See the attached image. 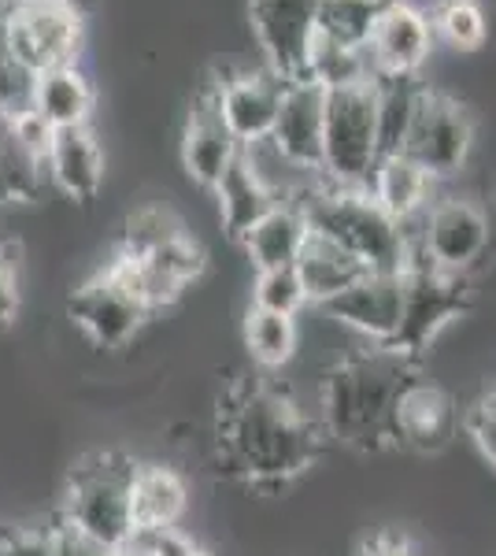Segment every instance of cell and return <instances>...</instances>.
I'll list each match as a JSON object with an SVG mask.
<instances>
[{"label": "cell", "mask_w": 496, "mask_h": 556, "mask_svg": "<svg viewBox=\"0 0 496 556\" xmlns=\"http://www.w3.org/2000/svg\"><path fill=\"white\" fill-rule=\"evenodd\" d=\"M327 445L319 416L270 379H233L219 401V471L252 490H285Z\"/></svg>", "instance_id": "6da1fadb"}, {"label": "cell", "mask_w": 496, "mask_h": 556, "mask_svg": "<svg viewBox=\"0 0 496 556\" xmlns=\"http://www.w3.org/2000/svg\"><path fill=\"white\" fill-rule=\"evenodd\" d=\"M419 375V364L382 345L348 353L319 382V424L327 438L356 453L396 450V401Z\"/></svg>", "instance_id": "7a4b0ae2"}, {"label": "cell", "mask_w": 496, "mask_h": 556, "mask_svg": "<svg viewBox=\"0 0 496 556\" xmlns=\"http://www.w3.org/2000/svg\"><path fill=\"white\" fill-rule=\"evenodd\" d=\"M301 204L315 235L352 253L367 271H404L408 227H400L367 190H338L319 178Z\"/></svg>", "instance_id": "3957f363"}, {"label": "cell", "mask_w": 496, "mask_h": 556, "mask_svg": "<svg viewBox=\"0 0 496 556\" xmlns=\"http://www.w3.org/2000/svg\"><path fill=\"white\" fill-rule=\"evenodd\" d=\"M133 475L138 464L123 453H93L71 471L60 523L104 549L119 553L138 534L133 523Z\"/></svg>", "instance_id": "277c9868"}, {"label": "cell", "mask_w": 496, "mask_h": 556, "mask_svg": "<svg viewBox=\"0 0 496 556\" xmlns=\"http://www.w3.org/2000/svg\"><path fill=\"white\" fill-rule=\"evenodd\" d=\"M474 290L471 275H453L422 253L411 241L408 230V260H404V312L400 327L382 349H390L393 356L408 364H419L427 356V349L445 334L448 327L471 312Z\"/></svg>", "instance_id": "5b68a950"}, {"label": "cell", "mask_w": 496, "mask_h": 556, "mask_svg": "<svg viewBox=\"0 0 496 556\" xmlns=\"http://www.w3.org/2000/svg\"><path fill=\"white\" fill-rule=\"evenodd\" d=\"M0 41L30 78L67 64H82V0H8L0 12Z\"/></svg>", "instance_id": "8992f818"}, {"label": "cell", "mask_w": 496, "mask_h": 556, "mask_svg": "<svg viewBox=\"0 0 496 556\" xmlns=\"http://www.w3.org/2000/svg\"><path fill=\"white\" fill-rule=\"evenodd\" d=\"M382 146H378L374 83L327 93V138H322L319 178L338 190H367Z\"/></svg>", "instance_id": "52a82bcc"}, {"label": "cell", "mask_w": 496, "mask_h": 556, "mask_svg": "<svg viewBox=\"0 0 496 556\" xmlns=\"http://www.w3.org/2000/svg\"><path fill=\"white\" fill-rule=\"evenodd\" d=\"M411 230V241L422 249L441 271L471 275L474 264H482L493 241V215L471 197H434Z\"/></svg>", "instance_id": "ba28073f"}, {"label": "cell", "mask_w": 496, "mask_h": 556, "mask_svg": "<svg viewBox=\"0 0 496 556\" xmlns=\"http://www.w3.org/2000/svg\"><path fill=\"white\" fill-rule=\"evenodd\" d=\"M474 149V119L456 97L441 89H422L419 115L408 134L404 152L422 167L434 182H448L467 167Z\"/></svg>", "instance_id": "9c48e42d"}, {"label": "cell", "mask_w": 496, "mask_h": 556, "mask_svg": "<svg viewBox=\"0 0 496 556\" xmlns=\"http://www.w3.org/2000/svg\"><path fill=\"white\" fill-rule=\"evenodd\" d=\"M67 316L86 334L89 345L115 353V349H126L145 330L152 312L138 301V293H133L112 267H104V271L86 278V282L71 293Z\"/></svg>", "instance_id": "30bf717a"}, {"label": "cell", "mask_w": 496, "mask_h": 556, "mask_svg": "<svg viewBox=\"0 0 496 556\" xmlns=\"http://www.w3.org/2000/svg\"><path fill=\"white\" fill-rule=\"evenodd\" d=\"M322 0H249V30L259 56L282 78H304L308 52L319 38Z\"/></svg>", "instance_id": "8fae6325"}, {"label": "cell", "mask_w": 496, "mask_h": 556, "mask_svg": "<svg viewBox=\"0 0 496 556\" xmlns=\"http://www.w3.org/2000/svg\"><path fill=\"white\" fill-rule=\"evenodd\" d=\"M241 152L245 149H241V141L233 138L227 119H222L215 83L212 78H204V83L193 89V97H189L182 138H178L182 172L189 175V182L193 186H201V190L212 193L215 186L222 182V175L238 164Z\"/></svg>", "instance_id": "7c38bea8"}, {"label": "cell", "mask_w": 496, "mask_h": 556, "mask_svg": "<svg viewBox=\"0 0 496 556\" xmlns=\"http://www.w3.org/2000/svg\"><path fill=\"white\" fill-rule=\"evenodd\" d=\"M212 83L215 93H219L222 119L233 130V138L241 141V149L270 141L278 112H282L285 101V89H290V78H282L278 71L259 64V67L215 71Z\"/></svg>", "instance_id": "4fadbf2b"}, {"label": "cell", "mask_w": 496, "mask_h": 556, "mask_svg": "<svg viewBox=\"0 0 496 556\" xmlns=\"http://www.w3.org/2000/svg\"><path fill=\"white\" fill-rule=\"evenodd\" d=\"M327 319L359 334L367 345H385L400 327L404 312V271H367L341 298L322 304Z\"/></svg>", "instance_id": "5bb4252c"}, {"label": "cell", "mask_w": 496, "mask_h": 556, "mask_svg": "<svg viewBox=\"0 0 496 556\" xmlns=\"http://www.w3.org/2000/svg\"><path fill=\"white\" fill-rule=\"evenodd\" d=\"M434 41L430 12H422L411 0H393L367 45L374 78H419V71L434 52Z\"/></svg>", "instance_id": "9a60e30c"}, {"label": "cell", "mask_w": 496, "mask_h": 556, "mask_svg": "<svg viewBox=\"0 0 496 556\" xmlns=\"http://www.w3.org/2000/svg\"><path fill=\"white\" fill-rule=\"evenodd\" d=\"M322 138H327V89L308 83V78H293L290 89H285L275 134H270V146L296 172L319 175Z\"/></svg>", "instance_id": "2e32d148"}, {"label": "cell", "mask_w": 496, "mask_h": 556, "mask_svg": "<svg viewBox=\"0 0 496 556\" xmlns=\"http://www.w3.org/2000/svg\"><path fill=\"white\" fill-rule=\"evenodd\" d=\"M459 408L453 393L445 386L415 379L404 386L400 401H396V450L411 453H441L456 438Z\"/></svg>", "instance_id": "e0dca14e"}, {"label": "cell", "mask_w": 496, "mask_h": 556, "mask_svg": "<svg viewBox=\"0 0 496 556\" xmlns=\"http://www.w3.org/2000/svg\"><path fill=\"white\" fill-rule=\"evenodd\" d=\"M107 156L93 127L56 130L49 146V186L71 204H93L104 190Z\"/></svg>", "instance_id": "ac0fdd59"}, {"label": "cell", "mask_w": 496, "mask_h": 556, "mask_svg": "<svg viewBox=\"0 0 496 556\" xmlns=\"http://www.w3.org/2000/svg\"><path fill=\"white\" fill-rule=\"evenodd\" d=\"M311 238V223L304 212L301 197L278 201L256 227L249 230L241 249H245L252 271H270V267H293L301 260L304 245Z\"/></svg>", "instance_id": "d6986e66"}, {"label": "cell", "mask_w": 496, "mask_h": 556, "mask_svg": "<svg viewBox=\"0 0 496 556\" xmlns=\"http://www.w3.org/2000/svg\"><path fill=\"white\" fill-rule=\"evenodd\" d=\"M30 108L49 123L52 130L93 127L97 115V86L86 75L82 64H67L56 71H44L34 78Z\"/></svg>", "instance_id": "ffe728a7"}, {"label": "cell", "mask_w": 496, "mask_h": 556, "mask_svg": "<svg viewBox=\"0 0 496 556\" xmlns=\"http://www.w3.org/2000/svg\"><path fill=\"white\" fill-rule=\"evenodd\" d=\"M212 197H215V208H219L222 235H227L233 245H241L249 230L282 201V197L267 186V178L256 172V164H252L245 152H241L238 164L222 175V182L215 186Z\"/></svg>", "instance_id": "44dd1931"}, {"label": "cell", "mask_w": 496, "mask_h": 556, "mask_svg": "<svg viewBox=\"0 0 496 556\" xmlns=\"http://www.w3.org/2000/svg\"><path fill=\"white\" fill-rule=\"evenodd\" d=\"M434 178L422 172L408 152H393L382 156L367 182V193L393 215L400 227H415V223L427 215V208L434 204Z\"/></svg>", "instance_id": "7402d4cb"}, {"label": "cell", "mask_w": 496, "mask_h": 556, "mask_svg": "<svg viewBox=\"0 0 496 556\" xmlns=\"http://www.w3.org/2000/svg\"><path fill=\"white\" fill-rule=\"evenodd\" d=\"M189 508L186 479L167 464H138L133 475V523L138 531H170Z\"/></svg>", "instance_id": "603a6c76"}, {"label": "cell", "mask_w": 496, "mask_h": 556, "mask_svg": "<svg viewBox=\"0 0 496 556\" xmlns=\"http://www.w3.org/2000/svg\"><path fill=\"white\" fill-rule=\"evenodd\" d=\"M296 275H301L304 290H308V301L322 308L333 298H341L352 282H359L367 275V267L341 245H333L330 238L311 230L308 245H304L301 260H296Z\"/></svg>", "instance_id": "cb8c5ba5"}, {"label": "cell", "mask_w": 496, "mask_h": 556, "mask_svg": "<svg viewBox=\"0 0 496 556\" xmlns=\"http://www.w3.org/2000/svg\"><path fill=\"white\" fill-rule=\"evenodd\" d=\"M49 186V160L15 130L12 119L0 123V204H30Z\"/></svg>", "instance_id": "d4e9b609"}, {"label": "cell", "mask_w": 496, "mask_h": 556, "mask_svg": "<svg viewBox=\"0 0 496 556\" xmlns=\"http://www.w3.org/2000/svg\"><path fill=\"white\" fill-rule=\"evenodd\" d=\"M422 89L427 86H422L419 78H374L378 146H382V156L404 152V146H408L415 115H419Z\"/></svg>", "instance_id": "484cf974"}, {"label": "cell", "mask_w": 496, "mask_h": 556, "mask_svg": "<svg viewBox=\"0 0 496 556\" xmlns=\"http://www.w3.org/2000/svg\"><path fill=\"white\" fill-rule=\"evenodd\" d=\"M241 334H245V349L259 371H282L296 356V345H301L296 316H278V312L252 308V304L245 312Z\"/></svg>", "instance_id": "4316f807"}, {"label": "cell", "mask_w": 496, "mask_h": 556, "mask_svg": "<svg viewBox=\"0 0 496 556\" xmlns=\"http://www.w3.org/2000/svg\"><path fill=\"white\" fill-rule=\"evenodd\" d=\"M393 0H322L319 4V38H330L348 49L371 45L378 23L390 12Z\"/></svg>", "instance_id": "83f0119b"}, {"label": "cell", "mask_w": 496, "mask_h": 556, "mask_svg": "<svg viewBox=\"0 0 496 556\" xmlns=\"http://www.w3.org/2000/svg\"><path fill=\"white\" fill-rule=\"evenodd\" d=\"M304 78L333 93V89L374 83V71H371V56L364 49H348V45H338L330 38H315Z\"/></svg>", "instance_id": "f1b7e54d"}, {"label": "cell", "mask_w": 496, "mask_h": 556, "mask_svg": "<svg viewBox=\"0 0 496 556\" xmlns=\"http://www.w3.org/2000/svg\"><path fill=\"white\" fill-rule=\"evenodd\" d=\"M430 23H434V38L456 52H478L489 38V20L478 0H434Z\"/></svg>", "instance_id": "f546056e"}, {"label": "cell", "mask_w": 496, "mask_h": 556, "mask_svg": "<svg viewBox=\"0 0 496 556\" xmlns=\"http://www.w3.org/2000/svg\"><path fill=\"white\" fill-rule=\"evenodd\" d=\"M308 290L293 267H270V271L252 275V308H267L278 316H301L308 308Z\"/></svg>", "instance_id": "4dcf8cb0"}, {"label": "cell", "mask_w": 496, "mask_h": 556, "mask_svg": "<svg viewBox=\"0 0 496 556\" xmlns=\"http://www.w3.org/2000/svg\"><path fill=\"white\" fill-rule=\"evenodd\" d=\"M8 556H63V531L56 527H23L4 534Z\"/></svg>", "instance_id": "1f68e13d"}, {"label": "cell", "mask_w": 496, "mask_h": 556, "mask_svg": "<svg viewBox=\"0 0 496 556\" xmlns=\"http://www.w3.org/2000/svg\"><path fill=\"white\" fill-rule=\"evenodd\" d=\"M463 427H467V434L474 438L478 453H482L485 460H489L493 468H496V390L485 393V397L478 401L471 412H467Z\"/></svg>", "instance_id": "d6a6232c"}, {"label": "cell", "mask_w": 496, "mask_h": 556, "mask_svg": "<svg viewBox=\"0 0 496 556\" xmlns=\"http://www.w3.org/2000/svg\"><path fill=\"white\" fill-rule=\"evenodd\" d=\"M12 253H20V245L0 241V334L20 319V275H15Z\"/></svg>", "instance_id": "836d02e7"}, {"label": "cell", "mask_w": 496, "mask_h": 556, "mask_svg": "<svg viewBox=\"0 0 496 556\" xmlns=\"http://www.w3.org/2000/svg\"><path fill=\"white\" fill-rule=\"evenodd\" d=\"M130 542L145 545L152 556H212L207 549H201L189 534L178 531V527H170V531H138Z\"/></svg>", "instance_id": "e575fe53"}, {"label": "cell", "mask_w": 496, "mask_h": 556, "mask_svg": "<svg viewBox=\"0 0 496 556\" xmlns=\"http://www.w3.org/2000/svg\"><path fill=\"white\" fill-rule=\"evenodd\" d=\"M356 556H419V549L408 542L404 534H393V531H378L371 538L359 542Z\"/></svg>", "instance_id": "d590c367"}, {"label": "cell", "mask_w": 496, "mask_h": 556, "mask_svg": "<svg viewBox=\"0 0 496 556\" xmlns=\"http://www.w3.org/2000/svg\"><path fill=\"white\" fill-rule=\"evenodd\" d=\"M60 531H63V556H119V553L104 549V545L89 542V538H82V534H75L63 523H60Z\"/></svg>", "instance_id": "8d00e7d4"}, {"label": "cell", "mask_w": 496, "mask_h": 556, "mask_svg": "<svg viewBox=\"0 0 496 556\" xmlns=\"http://www.w3.org/2000/svg\"><path fill=\"white\" fill-rule=\"evenodd\" d=\"M119 556H152V553L145 549V545H138V542H130V545H126V549H119Z\"/></svg>", "instance_id": "74e56055"}, {"label": "cell", "mask_w": 496, "mask_h": 556, "mask_svg": "<svg viewBox=\"0 0 496 556\" xmlns=\"http://www.w3.org/2000/svg\"><path fill=\"white\" fill-rule=\"evenodd\" d=\"M4 119H8V108H4V104H0V123H4Z\"/></svg>", "instance_id": "f35d334b"}, {"label": "cell", "mask_w": 496, "mask_h": 556, "mask_svg": "<svg viewBox=\"0 0 496 556\" xmlns=\"http://www.w3.org/2000/svg\"><path fill=\"white\" fill-rule=\"evenodd\" d=\"M4 4H8V0H0V12H4Z\"/></svg>", "instance_id": "ab89813d"}]
</instances>
